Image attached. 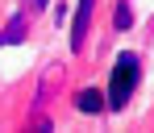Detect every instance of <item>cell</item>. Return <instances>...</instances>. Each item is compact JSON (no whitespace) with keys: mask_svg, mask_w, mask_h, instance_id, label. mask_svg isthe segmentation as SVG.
<instances>
[{"mask_svg":"<svg viewBox=\"0 0 154 133\" xmlns=\"http://www.w3.org/2000/svg\"><path fill=\"white\" fill-rule=\"evenodd\" d=\"M92 4H96V0H79L75 25H71V50H83V38H88V21H92Z\"/></svg>","mask_w":154,"mask_h":133,"instance_id":"7a4b0ae2","label":"cell"},{"mask_svg":"<svg viewBox=\"0 0 154 133\" xmlns=\"http://www.w3.org/2000/svg\"><path fill=\"white\" fill-rule=\"evenodd\" d=\"M112 21H117V29H129V25H133V8H129L125 0L117 4V17H112Z\"/></svg>","mask_w":154,"mask_h":133,"instance_id":"5b68a950","label":"cell"},{"mask_svg":"<svg viewBox=\"0 0 154 133\" xmlns=\"http://www.w3.org/2000/svg\"><path fill=\"white\" fill-rule=\"evenodd\" d=\"M33 4H38V8H42V4H46V0H33Z\"/></svg>","mask_w":154,"mask_h":133,"instance_id":"8992f818","label":"cell"},{"mask_svg":"<svg viewBox=\"0 0 154 133\" xmlns=\"http://www.w3.org/2000/svg\"><path fill=\"white\" fill-rule=\"evenodd\" d=\"M75 108H79V112H100L104 100H100V92H96V87H83V92L75 96Z\"/></svg>","mask_w":154,"mask_h":133,"instance_id":"3957f363","label":"cell"},{"mask_svg":"<svg viewBox=\"0 0 154 133\" xmlns=\"http://www.w3.org/2000/svg\"><path fill=\"white\" fill-rule=\"evenodd\" d=\"M21 38H25V21H21V17H13V21H8V29L0 33V46H8V42H21Z\"/></svg>","mask_w":154,"mask_h":133,"instance_id":"277c9868","label":"cell"},{"mask_svg":"<svg viewBox=\"0 0 154 133\" xmlns=\"http://www.w3.org/2000/svg\"><path fill=\"white\" fill-rule=\"evenodd\" d=\"M137 79H142L137 54H121L117 67H112V79H108V104H112V108H125L129 96H133V87H137Z\"/></svg>","mask_w":154,"mask_h":133,"instance_id":"6da1fadb","label":"cell"}]
</instances>
